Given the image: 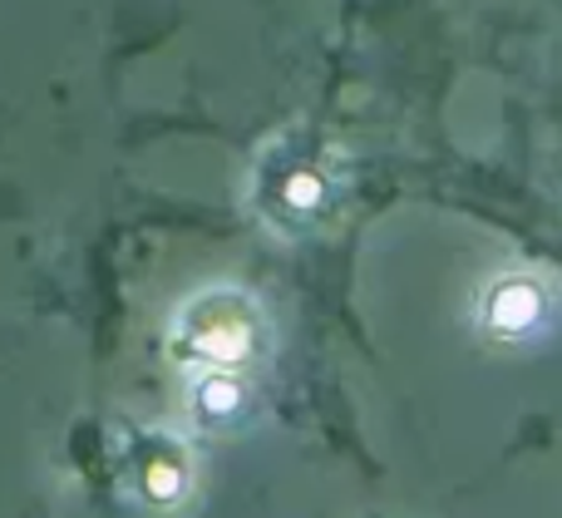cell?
I'll return each mask as SVG.
<instances>
[{
  "instance_id": "6da1fadb",
  "label": "cell",
  "mask_w": 562,
  "mask_h": 518,
  "mask_svg": "<svg viewBox=\"0 0 562 518\" xmlns=\"http://www.w3.org/2000/svg\"><path fill=\"white\" fill-rule=\"evenodd\" d=\"M326 154L311 148H277L267 158L262 173V213L281 227H306L311 217H321L336 198H330V168L321 164Z\"/></svg>"
}]
</instances>
